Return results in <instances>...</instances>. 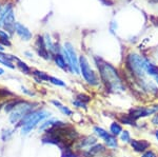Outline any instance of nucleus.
<instances>
[{
	"instance_id": "nucleus-4",
	"label": "nucleus",
	"mask_w": 158,
	"mask_h": 157,
	"mask_svg": "<svg viewBox=\"0 0 158 157\" xmlns=\"http://www.w3.org/2000/svg\"><path fill=\"white\" fill-rule=\"evenodd\" d=\"M34 110V103H31L29 101H25L22 99L18 105H16V108L10 113L9 120L12 125H18L19 121L24 117L27 114Z\"/></svg>"
},
{
	"instance_id": "nucleus-37",
	"label": "nucleus",
	"mask_w": 158,
	"mask_h": 157,
	"mask_svg": "<svg viewBox=\"0 0 158 157\" xmlns=\"http://www.w3.org/2000/svg\"><path fill=\"white\" fill-rule=\"evenodd\" d=\"M3 51H4V47H3V45H2L1 43H0V52L3 53Z\"/></svg>"
},
{
	"instance_id": "nucleus-13",
	"label": "nucleus",
	"mask_w": 158,
	"mask_h": 157,
	"mask_svg": "<svg viewBox=\"0 0 158 157\" xmlns=\"http://www.w3.org/2000/svg\"><path fill=\"white\" fill-rule=\"evenodd\" d=\"M15 17H14V12H13V10L11 12L7 14V16L6 17V19L3 20V27L6 30L7 32L10 33V34H13L15 31Z\"/></svg>"
},
{
	"instance_id": "nucleus-22",
	"label": "nucleus",
	"mask_w": 158,
	"mask_h": 157,
	"mask_svg": "<svg viewBox=\"0 0 158 157\" xmlns=\"http://www.w3.org/2000/svg\"><path fill=\"white\" fill-rule=\"evenodd\" d=\"M17 67H18L20 71L23 72L24 74H31V73H32V70H31V68L29 65H27L25 62L21 61L20 59H17Z\"/></svg>"
},
{
	"instance_id": "nucleus-21",
	"label": "nucleus",
	"mask_w": 158,
	"mask_h": 157,
	"mask_svg": "<svg viewBox=\"0 0 158 157\" xmlns=\"http://www.w3.org/2000/svg\"><path fill=\"white\" fill-rule=\"evenodd\" d=\"M11 11H12V6H11V4H7V6H4L3 9L0 10V25H2V23H3V20L6 19L7 14H9Z\"/></svg>"
},
{
	"instance_id": "nucleus-3",
	"label": "nucleus",
	"mask_w": 158,
	"mask_h": 157,
	"mask_svg": "<svg viewBox=\"0 0 158 157\" xmlns=\"http://www.w3.org/2000/svg\"><path fill=\"white\" fill-rule=\"evenodd\" d=\"M144 63H146V58L137 54H130L127 57V67L132 72V74L138 79H143V77L146 76Z\"/></svg>"
},
{
	"instance_id": "nucleus-26",
	"label": "nucleus",
	"mask_w": 158,
	"mask_h": 157,
	"mask_svg": "<svg viewBox=\"0 0 158 157\" xmlns=\"http://www.w3.org/2000/svg\"><path fill=\"white\" fill-rule=\"evenodd\" d=\"M49 81L51 83H53V85H58V87H67L65 82L62 81V80L59 79V78H56V77H52V76H50V80H49Z\"/></svg>"
},
{
	"instance_id": "nucleus-8",
	"label": "nucleus",
	"mask_w": 158,
	"mask_h": 157,
	"mask_svg": "<svg viewBox=\"0 0 158 157\" xmlns=\"http://www.w3.org/2000/svg\"><path fill=\"white\" fill-rule=\"evenodd\" d=\"M64 48L67 50L69 56H70V60H71V72L75 73V74H79L80 73V69H79V59L77 58V55H76V52L74 50L73 45L70 43V42H67L64 43Z\"/></svg>"
},
{
	"instance_id": "nucleus-19",
	"label": "nucleus",
	"mask_w": 158,
	"mask_h": 157,
	"mask_svg": "<svg viewBox=\"0 0 158 157\" xmlns=\"http://www.w3.org/2000/svg\"><path fill=\"white\" fill-rule=\"evenodd\" d=\"M104 145L110 149H116L117 147H118V140H117V138L115 136L111 135L108 139L104 140Z\"/></svg>"
},
{
	"instance_id": "nucleus-25",
	"label": "nucleus",
	"mask_w": 158,
	"mask_h": 157,
	"mask_svg": "<svg viewBox=\"0 0 158 157\" xmlns=\"http://www.w3.org/2000/svg\"><path fill=\"white\" fill-rule=\"evenodd\" d=\"M33 74L35 75V77L39 78L40 80H42V81H45V80H48L49 81L50 80V76L48 74H45L44 72H40V71H34L33 72Z\"/></svg>"
},
{
	"instance_id": "nucleus-36",
	"label": "nucleus",
	"mask_w": 158,
	"mask_h": 157,
	"mask_svg": "<svg viewBox=\"0 0 158 157\" xmlns=\"http://www.w3.org/2000/svg\"><path fill=\"white\" fill-rule=\"evenodd\" d=\"M24 54L27 55V57H29V58L33 57V54H32V53H31V52H25Z\"/></svg>"
},
{
	"instance_id": "nucleus-34",
	"label": "nucleus",
	"mask_w": 158,
	"mask_h": 157,
	"mask_svg": "<svg viewBox=\"0 0 158 157\" xmlns=\"http://www.w3.org/2000/svg\"><path fill=\"white\" fill-rule=\"evenodd\" d=\"M0 43L3 45V47H11L12 45L9 39H0Z\"/></svg>"
},
{
	"instance_id": "nucleus-38",
	"label": "nucleus",
	"mask_w": 158,
	"mask_h": 157,
	"mask_svg": "<svg viewBox=\"0 0 158 157\" xmlns=\"http://www.w3.org/2000/svg\"><path fill=\"white\" fill-rule=\"evenodd\" d=\"M155 138H156V140L158 141V130L155 131Z\"/></svg>"
},
{
	"instance_id": "nucleus-31",
	"label": "nucleus",
	"mask_w": 158,
	"mask_h": 157,
	"mask_svg": "<svg viewBox=\"0 0 158 157\" xmlns=\"http://www.w3.org/2000/svg\"><path fill=\"white\" fill-rule=\"evenodd\" d=\"M141 157H158V156L154 151L149 149V150H147L146 152H143V153L141 154Z\"/></svg>"
},
{
	"instance_id": "nucleus-7",
	"label": "nucleus",
	"mask_w": 158,
	"mask_h": 157,
	"mask_svg": "<svg viewBox=\"0 0 158 157\" xmlns=\"http://www.w3.org/2000/svg\"><path fill=\"white\" fill-rule=\"evenodd\" d=\"M97 143V138L94 136H85L82 138H79L74 146H75L76 151H83L86 152L89 149H91L93 146H95Z\"/></svg>"
},
{
	"instance_id": "nucleus-27",
	"label": "nucleus",
	"mask_w": 158,
	"mask_h": 157,
	"mask_svg": "<svg viewBox=\"0 0 158 157\" xmlns=\"http://www.w3.org/2000/svg\"><path fill=\"white\" fill-rule=\"evenodd\" d=\"M76 99H78L79 101H81V102L85 103V105H88V102L91 101V97L85 94H78L76 96Z\"/></svg>"
},
{
	"instance_id": "nucleus-17",
	"label": "nucleus",
	"mask_w": 158,
	"mask_h": 157,
	"mask_svg": "<svg viewBox=\"0 0 158 157\" xmlns=\"http://www.w3.org/2000/svg\"><path fill=\"white\" fill-rule=\"evenodd\" d=\"M21 100L22 99H11V100L6 101V102L4 103V105H3L4 112H6V113H11Z\"/></svg>"
},
{
	"instance_id": "nucleus-20",
	"label": "nucleus",
	"mask_w": 158,
	"mask_h": 157,
	"mask_svg": "<svg viewBox=\"0 0 158 157\" xmlns=\"http://www.w3.org/2000/svg\"><path fill=\"white\" fill-rule=\"evenodd\" d=\"M0 63H2L3 65H6V67L10 68V69H15V65L13 64V62L11 60H9V58H7V55L6 54H3V53L0 52Z\"/></svg>"
},
{
	"instance_id": "nucleus-11",
	"label": "nucleus",
	"mask_w": 158,
	"mask_h": 157,
	"mask_svg": "<svg viewBox=\"0 0 158 157\" xmlns=\"http://www.w3.org/2000/svg\"><path fill=\"white\" fill-rule=\"evenodd\" d=\"M36 50H37V53L40 57L44 58V59H50V52L47 50L45 48V44H44V39L42 37L38 36V39L36 41Z\"/></svg>"
},
{
	"instance_id": "nucleus-39",
	"label": "nucleus",
	"mask_w": 158,
	"mask_h": 157,
	"mask_svg": "<svg viewBox=\"0 0 158 157\" xmlns=\"http://www.w3.org/2000/svg\"><path fill=\"white\" fill-rule=\"evenodd\" d=\"M4 74V70L3 69H1V68H0V76H2Z\"/></svg>"
},
{
	"instance_id": "nucleus-14",
	"label": "nucleus",
	"mask_w": 158,
	"mask_h": 157,
	"mask_svg": "<svg viewBox=\"0 0 158 157\" xmlns=\"http://www.w3.org/2000/svg\"><path fill=\"white\" fill-rule=\"evenodd\" d=\"M93 132L96 135V137L102 139L103 141L106 140V139H108L110 136L112 135L111 133L108 132L106 130H104V129L100 128V126H94V128H93Z\"/></svg>"
},
{
	"instance_id": "nucleus-18",
	"label": "nucleus",
	"mask_w": 158,
	"mask_h": 157,
	"mask_svg": "<svg viewBox=\"0 0 158 157\" xmlns=\"http://www.w3.org/2000/svg\"><path fill=\"white\" fill-rule=\"evenodd\" d=\"M119 122L120 123H123V125H128V126H136L137 123H136V120L133 119L129 114L127 115H121L119 116Z\"/></svg>"
},
{
	"instance_id": "nucleus-1",
	"label": "nucleus",
	"mask_w": 158,
	"mask_h": 157,
	"mask_svg": "<svg viewBox=\"0 0 158 157\" xmlns=\"http://www.w3.org/2000/svg\"><path fill=\"white\" fill-rule=\"evenodd\" d=\"M96 63H97L101 80L106 85V90L113 93H121L126 91V85L122 81L120 75L113 65L101 59H96Z\"/></svg>"
},
{
	"instance_id": "nucleus-29",
	"label": "nucleus",
	"mask_w": 158,
	"mask_h": 157,
	"mask_svg": "<svg viewBox=\"0 0 158 157\" xmlns=\"http://www.w3.org/2000/svg\"><path fill=\"white\" fill-rule=\"evenodd\" d=\"M10 96H13V93L10 92L7 89H0V99L1 98H7Z\"/></svg>"
},
{
	"instance_id": "nucleus-35",
	"label": "nucleus",
	"mask_w": 158,
	"mask_h": 157,
	"mask_svg": "<svg viewBox=\"0 0 158 157\" xmlns=\"http://www.w3.org/2000/svg\"><path fill=\"white\" fill-rule=\"evenodd\" d=\"M0 39H9L10 40V36L9 34L3 31H0Z\"/></svg>"
},
{
	"instance_id": "nucleus-16",
	"label": "nucleus",
	"mask_w": 158,
	"mask_h": 157,
	"mask_svg": "<svg viewBox=\"0 0 158 157\" xmlns=\"http://www.w3.org/2000/svg\"><path fill=\"white\" fill-rule=\"evenodd\" d=\"M54 60H55L56 65H57L58 68H60V69H62V70H64V71L69 70V65H68V63L65 62L64 58H63V56H62V55H61V54H55V56H54Z\"/></svg>"
},
{
	"instance_id": "nucleus-6",
	"label": "nucleus",
	"mask_w": 158,
	"mask_h": 157,
	"mask_svg": "<svg viewBox=\"0 0 158 157\" xmlns=\"http://www.w3.org/2000/svg\"><path fill=\"white\" fill-rule=\"evenodd\" d=\"M155 113H158V105L151 107H135L130 109L129 111V115L135 120L149 117L150 115H154Z\"/></svg>"
},
{
	"instance_id": "nucleus-12",
	"label": "nucleus",
	"mask_w": 158,
	"mask_h": 157,
	"mask_svg": "<svg viewBox=\"0 0 158 157\" xmlns=\"http://www.w3.org/2000/svg\"><path fill=\"white\" fill-rule=\"evenodd\" d=\"M15 31L18 34V36L21 39L25 40V41H27V40H30L32 38V33L29 31V29L27 27H24L23 24L19 23V22L15 23Z\"/></svg>"
},
{
	"instance_id": "nucleus-41",
	"label": "nucleus",
	"mask_w": 158,
	"mask_h": 157,
	"mask_svg": "<svg viewBox=\"0 0 158 157\" xmlns=\"http://www.w3.org/2000/svg\"><path fill=\"white\" fill-rule=\"evenodd\" d=\"M3 105H4V103H0V110H1V109L3 108Z\"/></svg>"
},
{
	"instance_id": "nucleus-2",
	"label": "nucleus",
	"mask_w": 158,
	"mask_h": 157,
	"mask_svg": "<svg viewBox=\"0 0 158 157\" xmlns=\"http://www.w3.org/2000/svg\"><path fill=\"white\" fill-rule=\"evenodd\" d=\"M51 116V113L45 110H33L32 112L24 116L19 123L16 126L21 128V134L27 135L30 132H32L41 121L45 120Z\"/></svg>"
},
{
	"instance_id": "nucleus-23",
	"label": "nucleus",
	"mask_w": 158,
	"mask_h": 157,
	"mask_svg": "<svg viewBox=\"0 0 158 157\" xmlns=\"http://www.w3.org/2000/svg\"><path fill=\"white\" fill-rule=\"evenodd\" d=\"M14 133V130H11V129H4L2 130V133H1V139L2 141H9L10 139L12 138V135Z\"/></svg>"
},
{
	"instance_id": "nucleus-33",
	"label": "nucleus",
	"mask_w": 158,
	"mask_h": 157,
	"mask_svg": "<svg viewBox=\"0 0 158 157\" xmlns=\"http://www.w3.org/2000/svg\"><path fill=\"white\" fill-rule=\"evenodd\" d=\"M151 122H152V125L158 126V113L154 114V116H153L152 119H151Z\"/></svg>"
},
{
	"instance_id": "nucleus-40",
	"label": "nucleus",
	"mask_w": 158,
	"mask_h": 157,
	"mask_svg": "<svg viewBox=\"0 0 158 157\" xmlns=\"http://www.w3.org/2000/svg\"><path fill=\"white\" fill-rule=\"evenodd\" d=\"M155 81H156V83H157V87H158V75H156V76H155Z\"/></svg>"
},
{
	"instance_id": "nucleus-5",
	"label": "nucleus",
	"mask_w": 158,
	"mask_h": 157,
	"mask_svg": "<svg viewBox=\"0 0 158 157\" xmlns=\"http://www.w3.org/2000/svg\"><path fill=\"white\" fill-rule=\"evenodd\" d=\"M79 69L82 74L83 78L89 85H98V77L95 74L93 70L91 69L90 64H89L88 59L85 56H81L79 58Z\"/></svg>"
},
{
	"instance_id": "nucleus-30",
	"label": "nucleus",
	"mask_w": 158,
	"mask_h": 157,
	"mask_svg": "<svg viewBox=\"0 0 158 157\" xmlns=\"http://www.w3.org/2000/svg\"><path fill=\"white\" fill-rule=\"evenodd\" d=\"M73 105L75 108H78V109H85V110H86V105L83 102H81V101H79L78 99H75L72 101Z\"/></svg>"
},
{
	"instance_id": "nucleus-9",
	"label": "nucleus",
	"mask_w": 158,
	"mask_h": 157,
	"mask_svg": "<svg viewBox=\"0 0 158 157\" xmlns=\"http://www.w3.org/2000/svg\"><path fill=\"white\" fill-rule=\"evenodd\" d=\"M130 146L133 149V151H135L136 153H143L147 150H149L151 143H149L146 139H131L130 141Z\"/></svg>"
},
{
	"instance_id": "nucleus-24",
	"label": "nucleus",
	"mask_w": 158,
	"mask_h": 157,
	"mask_svg": "<svg viewBox=\"0 0 158 157\" xmlns=\"http://www.w3.org/2000/svg\"><path fill=\"white\" fill-rule=\"evenodd\" d=\"M119 138H120V140L122 143H130V141H131V134L128 130H123L121 132V134L119 135Z\"/></svg>"
},
{
	"instance_id": "nucleus-28",
	"label": "nucleus",
	"mask_w": 158,
	"mask_h": 157,
	"mask_svg": "<svg viewBox=\"0 0 158 157\" xmlns=\"http://www.w3.org/2000/svg\"><path fill=\"white\" fill-rule=\"evenodd\" d=\"M59 110H60V112L62 114H64L65 116H72L73 115V111L71 110L70 108L65 107V105H63L59 108Z\"/></svg>"
},
{
	"instance_id": "nucleus-32",
	"label": "nucleus",
	"mask_w": 158,
	"mask_h": 157,
	"mask_svg": "<svg viewBox=\"0 0 158 157\" xmlns=\"http://www.w3.org/2000/svg\"><path fill=\"white\" fill-rule=\"evenodd\" d=\"M21 90H22V92H23L24 94H27V95H29V96H35V93L34 92L30 91L29 89H27L25 87H21Z\"/></svg>"
},
{
	"instance_id": "nucleus-10",
	"label": "nucleus",
	"mask_w": 158,
	"mask_h": 157,
	"mask_svg": "<svg viewBox=\"0 0 158 157\" xmlns=\"http://www.w3.org/2000/svg\"><path fill=\"white\" fill-rule=\"evenodd\" d=\"M106 152V146L100 145V143H96L95 146H93L91 149H89L88 151L85 152V157H99L101 156L103 153Z\"/></svg>"
},
{
	"instance_id": "nucleus-15",
	"label": "nucleus",
	"mask_w": 158,
	"mask_h": 157,
	"mask_svg": "<svg viewBox=\"0 0 158 157\" xmlns=\"http://www.w3.org/2000/svg\"><path fill=\"white\" fill-rule=\"evenodd\" d=\"M122 131H123V129H122L119 121H114V122H112L110 125V133L113 136H115V137L120 135Z\"/></svg>"
}]
</instances>
